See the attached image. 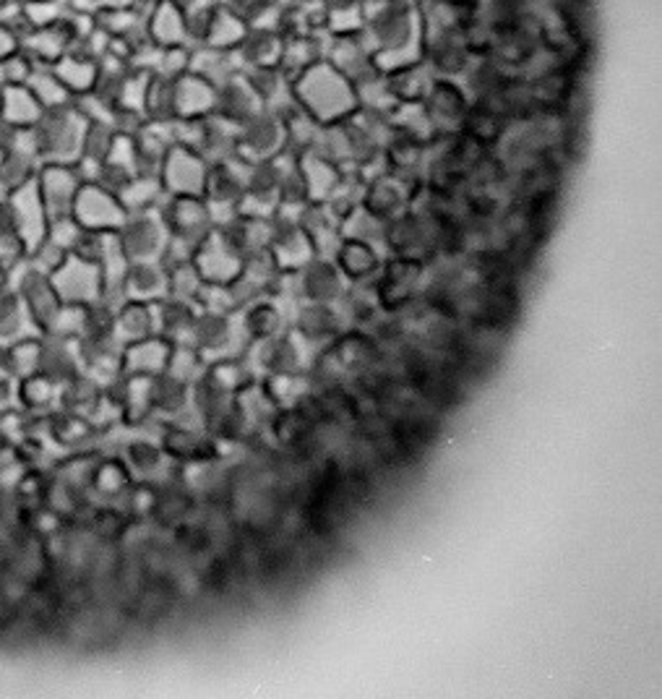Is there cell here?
<instances>
[{
    "label": "cell",
    "mask_w": 662,
    "mask_h": 699,
    "mask_svg": "<svg viewBox=\"0 0 662 699\" xmlns=\"http://www.w3.org/2000/svg\"><path fill=\"white\" fill-rule=\"evenodd\" d=\"M362 34L374 48L376 65L383 74L423 61V29L414 3L366 0Z\"/></svg>",
    "instance_id": "6da1fadb"
},
{
    "label": "cell",
    "mask_w": 662,
    "mask_h": 699,
    "mask_svg": "<svg viewBox=\"0 0 662 699\" xmlns=\"http://www.w3.org/2000/svg\"><path fill=\"white\" fill-rule=\"evenodd\" d=\"M293 92L301 111L308 113L322 126L347 121L358 111V97H355V86L350 84V79L341 76L326 61L311 65L301 76H295Z\"/></svg>",
    "instance_id": "7a4b0ae2"
},
{
    "label": "cell",
    "mask_w": 662,
    "mask_h": 699,
    "mask_svg": "<svg viewBox=\"0 0 662 699\" xmlns=\"http://www.w3.org/2000/svg\"><path fill=\"white\" fill-rule=\"evenodd\" d=\"M84 131L86 121L74 107V100L69 105L48 107L38 126H32L40 165H76L82 159Z\"/></svg>",
    "instance_id": "3957f363"
},
{
    "label": "cell",
    "mask_w": 662,
    "mask_h": 699,
    "mask_svg": "<svg viewBox=\"0 0 662 699\" xmlns=\"http://www.w3.org/2000/svg\"><path fill=\"white\" fill-rule=\"evenodd\" d=\"M120 251L126 253L130 264H147V261H159L170 240V230L159 215V209H147V212H134L126 217L118 232Z\"/></svg>",
    "instance_id": "277c9868"
},
{
    "label": "cell",
    "mask_w": 662,
    "mask_h": 699,
    "mask_svg": "<svg viewBox=\"0 0 662 699\" xmlns=\"http://www.w3.org/2000/svg\"><path fill=\"white\" fill-rule=\"evenodd\" d=\"M57 298L63 305H90L102 298V269L97 261L69 253L63 264L50 274Z\"/></svg>",
    "instance_id": "5b68a950"
},
{
    "label": "cell",
    "mask_w": 662,
    "mask_h": 699,
    "mask_svg": "<svg viewBox=\"0 0 662 699\" xmlns=\"http://www.w3.org/2000/svg\"><path fill=\"white\" fill-rule=\"evenodd\" d=\"M423 107L431 118L435 134L441 136H456L460 131H464V121H467V113L472 107V102L467 100V94L462 92V86L456 84V79H433L431 90L423 97Z\"/></svg>",
    "instance_id": "8992f818"
},
{
    "label": "cell",
    "mask_w": 662,
    "mask_h": 699,
    "mask_svg": "<svg viewBox=\"0 0 662 699\" xmlns=\"http://www.w3.org/2000/svg\"><path fill=\"white\" fill-rule=\"evenodd\" d=\"M282 152H287L285 118L282 115L264 107L238 128V155H243L249 163L272 159Z\"/></svg>",
    "instance_id": "52a82bcc"
},
{
    "label": "cell",
    "mask_w": 662,
    "mask_h": 699,
    "mask_svg": "<svg viewBox=\"0 0 662 699\" xmlns=\"http://www.w3.org/2000/svg\"><path fill=\"white\" fill-rule=\"evenodd\" d=\"M34 184H38L42 207H45L50 220L74 215L76 196L84 186L76 165H40Z\"/></svg>",
    "instance_id": "ba28073f"
},
{
    "label": "cell",
    "mask_w": 662,
    "mask_h": 699,
    "mask_svg": "<svg viewBox=\"0 0 662 699\" xmlns=\"http://www.w3.org/2000/svg\"><path fill=\"white\" fill-rule=\"evenodd\" d=\"M207 175L209 163L199 152L172 144L162 163V170H159V180H162L167 196H203Z\"/></svg>",
    "instance_id": "9c48e42d"
},
{
    "label": "cell",
    "mask_w": 662,
    "mask_h": 699,
    "mask_svg": "<svg viewBox=\"0 0 662 699\" xmlns=\"http://www.w3.org/2000/svg\"><path fill=\"white\" fill-rule=\"evenodd\" d=\"M128 212L123 209L120 199L97 184H84L74 204V220L84 230L94 232H118L126 222Z\"/></svg>",
    "instance_id": "30bf717a"
},
{
    "label": "cell",
    "mask_w": 662,
    "mask_h": 699,
    "mask_svg": "<svg viewBox=\"0 0 662 699\" xmlns=\"http://www.w3.org/2000/svg\"><path fill=\"white\" fill-rule=\"evenodd\" d=\"M508 82H512V74H508L496 58L491 53H483V50H477L470 58V63L464 65L462 74L456 76V84L462 86V92L467 94L472 105L496 100Z\"/></svg>",
    "instance_id": "8fae6325"
},
{
    "label": "cell",
    "mask_w": 662,
    "mask_h": 699,
    "mask_svg": "<svg viewBox=\"0 0 662 699\" xmlns=\"http://www.w3.org/2000/svg\"><path fill=\"white\" fill-rule=\"evenodd\" d=\"M326 63H332L341 76L350 79V84H358L378 71L376 53L362 32L350 34V38H332Z\"/></svg>",
    "instance_id": "7c38bea8"
},
{
    "label": "cell",
    "mask_w": 662,
    "mask_h": 699,
    "mask_svg": "<svg viewBox=\"0 0 662 699\" xmlns=\"http://www.w3.org/2000/svg\"><path fill=\"white\" fill-rule=\"evenodd\" d=\"M243 257H238V253L224 243L220 232L212 230V236L196 249L193 267L199 269L201 280L209 282V285H230V282L240 274V269H243Z\"/></svg>",
    "instance_id": "4fadbf2b"
},
{
    "label": "cell",
    "mask_w": 662,
    "mask_h": 699,
    "mask_svg": "<svg viewBox=\"0 0 662 699\" xmlns=\"http://www.w3.org/2000/svg\"><path fill=\"white\" fill-rule=\"evenodd\" d=\"M259 111H264L259 94L253 92V86L245 74L232 76L230 82L217 86V102H214V115L230 121L232 126H243L245 121L253 118Z\"/></svg>",
    "instance_id": "5bb4252c"
},
{
    "label": "cell",
    "mask_w": 662,
    "mask_h": 699,
    "mask_svg": "<svg viewBox=\"0 0 662 699\" xmlns=\"http://www.w3.org/2000/svg\"><path fill=\"white\" fill-rule=\"evenodd\" d=\"M332 34L326 29H318L313 34H303V38H287L282 45L280 69L285 71L290 79L301 76L303 71H308L311 65L326 61V50H329Z\"/></svg>",
    "instance_id": "9a60e30c"
},
{
    "label": "cell",
    "mask_w": 662,
    "mask_h": 699,
    "mask_svg": "<svg viewBox=\"0 0 662 699\" xmlns=\"http://www.w3.org/2000/svg\"><path fill=\"white\" fill-rule=\"evenodd\" d=\"M147 32H149V40L159 48L191 45L186 32L183 9H180L178 0H159V3L149 6Z\"/></svg>",
    "instance_id": "2e32d148"
},
{
    "label": "cell",
    "mask_w": 662,
    "mask_h": 699,
    "mask_svg": "<svg viewBox=\"0 0 662 699\" xmlns=\"http://www.w3.org/2000/svg\"><path fill=\"white\" fill-rule=\"evenodd\" d=\"M217 86L207 79L188 74L176 79V118L178 121H199L214 113Z\"/></svg>",
    "instance_id": "e0dca14e"
},
{
    "label": "cell",
    "mask_w": 662,
    "mask_h": 699,
    "mask_svg": "<svg viewBox=\"0 0 662 699\" xmlns=\"http://www.w3.org/2000/svg\"><path fill=\"white\" fill-rule=\"evenodd\" d=\"M282 45H285V40H282V34L276 29L249 27L245 38L235 48V55L240 65H243V71L264 69V65H280Z\"/></svg>",
    "instance_id": "ac0fdd59"
},
{
    "label": "cell",
    "mask_w": 662,
    "mask_h": 699,
    "mask_svg": "<svg viewBox=\"0 0 662 699\" xmlns=\"http://www.w3.org/2000/svg\"><path fill=\"white\" fill-rule=\"evenodd\" d=\"M188 71L196 76L207 79L212 86H222L232 76L243 74L235 50H222L212 45H193L191 48V65Z\"/></svg>",
    "instance_id": "d6986e66"
},
{
    "label": "cell",
    "mask_w": 662,
    "mask_h": 699,
    "mask_svg": "<svg viewBox=\"0 0 662 699\" xmlns=\"http://www.w3.org/2000/svg\"><path fill=\"white\" fill-rule=\"evenodd\" d=\"M45 113L27 84H9L0 92V123L13 128H32Z\"/></svg>",
    "instance_id": "ffe728a7"
},
{
    "label": "cell",
    "mask_w": 662,
    "mask_h": 699,
    "mask_svg": "<svg viewBox=\"0 0 662 699\" xmlns=\"http://www.w3.org/2000/svg\"><path fill=\"white\" fill-rule=\"evenodd\" d=\"M21 53H24L34 65H55L69 53V38L63 34L61 24L27 29L21 34Z\"/></svg>",
    "instance_id": "44dd1931"
},
{
    "label": "cell",
    "mask_w": 662,
    "mask_h": 699,
    "mask_svg": "<svg viewBox=\"0 0 662 699\" xmlns=\"http://www.w3.org/2000/svg\"><path fill=\"white\" fill-rule=\"evenodd\" d=\"M389 90L395 94L397 102H423V97L431 90L435 74L428 69L425 61L402 65L387 74Z\"/></svg>",
    "instance_id": "7402d4cb"
},
{
    "label": "cell",
    "mask_w": 662,
    "mask_h": 699,
    "mask_svg": "<svg viewBox=\"0 0 662 699\" xmlns=\"http://www.w3.org/2000/svg\"><path fill=\"white\" fill-rule=\"evenodd\" d=\"M53 71H55V76L63 82L65 90L74 94V97L92 92L94 82H97V61H90V58L65 53L61 61L53 65Z\"/></svg>",
    "instance_id": "603a6c76"
},
{
    "label": "cell",
    "mask_w": 662,
    "mask_h": 699,
    "mask_svg": "<svg viewBox=\"0 0 662 699\" xmlns=\"http://www.w3.org/2000/svg\"><path fill=\"white\" fill-rule=\"evenodd\" d=\"M249 32V24L243 19L235 17L230 9L224 6H217L212 24H209V34L203 40V45H212V48H222V50H235L240 45V40L245 38Z\"/></svg>",
    "instance_id": "cb8c5ba5"
},
{
    "label": "cell",
    "mask_w": 662,
    "mask_h": 699,
    "mask_svg": "<svg viewBox=\"0 0 662 699\" xmlns=\"http://www.w3.org/2000/svg\"><path fill=\"white\" fill-rule=\"evenodd\" d=\"M27 86L34 92V97L40 100V105L45 107V111L48 107L69 105V102L74 100V94L65 90L61 79L55 76L53 65H34V71H32V76H29Z\"/></svg>",
    "instance_id": "d4e9b609"
},
{
    "label": "cell",
    "mask_w": 662,
    "mask_h": 699,
    "mask_svg": "<svg viewBox=\"0 0 662 699\" xmlns=\"http://www.w3.org/2000/svg\"><path fill=\"white\" fill-rule=\"evenodd\" d=\"M180 9H183L186 32L191 48L203 45V40H207L209 34V24H212V17L217 11V0H180Z\"/></svg>",
    "instance_id": "484cf974"
},
{
    "label": "cell",
    "mask_w": 662,
    "mask_h": 699,
    "mask_svg": "<svg viewBox=\"0 0 662 699\" xmlns=\"http://www.w3.org/2000/svg\"><path fill=\"white\" fill-rule=\"evenodd\" d=\"M362 27H366V3L326 11L324 29L332 34V38H350V34H360Z\"/></svg>",
    "instance_id": "4316f807"
},
{
    "label": "cell",
    "mask_w": 662,
    "mask_h": 699,
    "mask_svg": "<svg viewBox=\"0 0 662 699\" xmlns=\"http://www.w3.org/2000/svg\"><path fill=\"white\" fill-rule=\"evenodd\" d=\"M21 9H24L27 29H42L57 24L69 6L65 0H21Z\"/></svg>",
    "instance_id": "83f0119b"
},
{
    "label": "cell",
    "mask_w": 662,
    "mask_h": 699,
    "mask_svg": "<svg viewBox=\"0 0 662 699\" xmlns=\"http://www.w3.org/2000/svg\"><path fill=\"white\" fill-rule=\"evenodd\" d=\"M188 65H191V45H178V48H162L159 53L155 76L178 79L188 74Z\"/></svg>",
    "instance_id": "f1b7e54d"
},
{
    "label": "cell",
    "mask_w": 662,
    "mask_h": 699,
    "mask_svg": "<svg viewBox=\"0 0 662 699\" xmlns=\"http://www.w3.org/2000/svg\"><path fill=\"white\" fill-rule=\"evenodd\" d=\"M0 65H3V76H6V86L9 84H27L29 76H32L34 71V63L29 61V58L21 53L6 58V61H0Z\"/></svg>",
    "instance_id": "f546056e"
},
{
    "label": "cell",
    "mask_w": 662,
    "mask_h": 699,
    "mask_svg": "<svg viewBox=\"0 0 662 699\" xmlns=\"http://www.w3.org/2000/svg\"><path fill=\"white\" fill-rule=\"evenodd\" d=\"M19 50H21V32H17L13 27L0 24V61L17 55Z\"/></svg>",
    "instance_id": "4dcf8cb0"
},
{
    "label": "cell",
    "mask_w": 662,
    "mask_h": 699,
    "mask_svg": "<svg viewBox=\"0 0 662 699\" xmlns=\"http://www.w3.org/2000/svg\"><path fill=\"white\" fill-rule=\"evenodd\" d=\"M138 0H97V13L99 11H115V9H134Z\"/></svg>",
    "instance_id": "1f68e13d"
},
{
    "label": "cell",
    "mask_w": 662,
    "mask_h": 699,
    "mask_svg": "<svg viewBox=\"0 0 662 699\" xmlns=\"http://www.w3.org/2000/svg\"><path fill=\"white\" fill-rule=\"evenodd\" d=\"M324 9L332 11V9H345V6H358V3H366V0H322Z\"/></svg>",
    "instance_id": "d6a6232c"
},
{
    "label": "cell",
    "mask_w": 662,
    "mask_h": 699,
    "mask_svg": "<svg viewBox=\"0 0 662 699\" xmlns=\"http://www.w3.org/2000/svg\"><path fill=\"white\" fill-rule=\"evenodd\" d=\"M9 199H11V188L6 186L3 178H0V204H6Z\"/></svg>",
    "instance_id": "836d02e7"
},
{
    "label": "cell",
    "mask_w": 662,
    "mask_h": 699,
    "mask_svg": "<svg viewBox=\"0 0 662 699\" xmlns=\"http://www.w3.org/2000/svg\"><path fill=\"white\" fill-rule=\"evenodd\" d=\"M391 3H418V0H391Z\"/></svg>",
    "instance_id": "e575fe53"
},
{
    "label": "cell",
    "mask_w": 662,
    "mask_h": 699,
    "mask_svg": "<svg viewBox=\"0 0 662 699\" xmlns=\"http://www.w3.org/2000/svg\"><path fill=\"white\" fill-rule=\"evenodd\" d=\"M3 282H6V272H3V269H0V285H3Z\"/></svg>",
    "instance_id": "d590c367"
},
{
    "label": "cell",
    "mask_w": 662,
    "mask_h": 699,
    "mask_svg": "<svg viewBox=\"0 0 662 699\" xmlns=\"http://www.w3.org/2000/svg\"><path fill=\"white\" fill-rule=\"evenodd\" d=\"M147 3H159V0H147ZM178 3H180V0H178Z\"/></svg>",
    "instance_id": "8d00e7d4"
},
{
    "label": "cell",
    "mask_w": 662,
    "mask_h": 699,
    "mask_svg": "<svg viewBox=\"0 0 662 699\" xmlns=\"http://www.w3.org/2000/svg\"><path fill=\"white\" fill-rule=\"evenodd\" d=\"M266 3H274V0H266Z\"/></svg>",
    "instance_id": "74e56055"
},
{
    "label": "cell",
    "mask_w": 662,
    "mask_h": 699,
    "mask_svg": "<svg viewBox=\"0 0 662 699\" xmlns=\"http://www.w3.org/2000/svg\"><path fill=\"white\" fill-rule=\"evenodd\" d=\"M0 3H3V0H0Z\"/></svg>",
    "instance_id": "f35d334b"
}]
</instances>
